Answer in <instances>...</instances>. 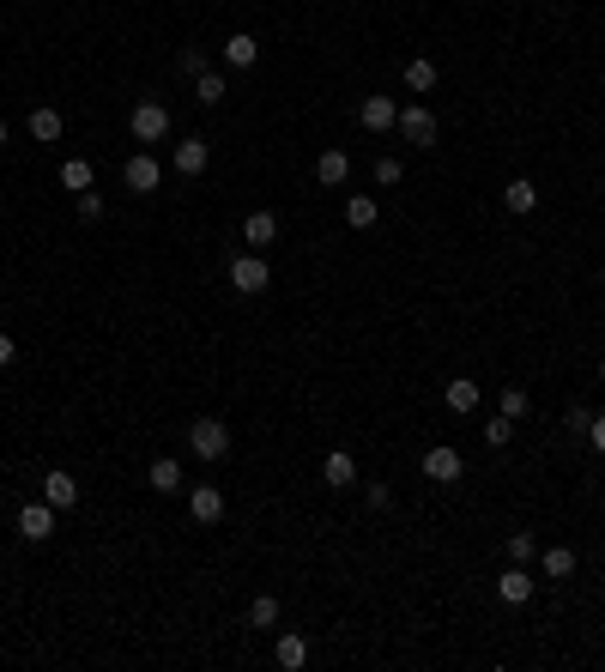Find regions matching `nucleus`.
<instances>
[{
  "instance_id": "obj_9",
  "label": "nucleus",
  "mask_w": 605,
  "mask_h": 672,
  "mask_svg": "<svg viewBox=\"0 0 605 672\" xmlns=\"http://www.w3.org/2000/svg\"><path fill=\"white\" fill-rule=\"evenodd\" d=\"M188 509H194V521H200V527H219V521H224L219 485H194V490H188Z\"/></svg>"
},
{
  "instance_id": "obj_27",
  "label": "nucleus",
  "mask_w": 605,
  "mask_h": 672,
  "mask_svg": "<svg viewBox=\"0 0 605 672\" xmlns=\"http://www.w3.org/2000/svg\"><path fill=\"white\" fill-rule=\"evenodd\" d=\"M194 98H200V103H224V73H212V67H206L200 79H194Z\"/></svg>"
},
{
  "instance_id": "obj_19",
  "label": "nucleus",
  "mask_w": 605,
  "mask_h": 672,
  "mask_svg": "<svg viewBox=\"0 0 605 672\" xmlns=\"http://www.w3.org/2000/svg\"><path fill=\"white\" fill-rule=\"evenodd\" d=\"M405 91H436V61H424V55H412V61H405Z\"/></svg>"
},
{
  "instance_id": "obj_10",
  "label": "nucleus",
  "mask_w": 605,
  "mask_h": 672,
  "mask_svg": "<svg viewBox=\"0 0 605 672\" xmlns=\"http://www.w3.org/2000/svg\"><path fill=\"white\" fill-rule=\"evenodd\" d=\"M497 600H503V606H526V600H533V575H526L521 564H508V570L497 575Z\"/></svg>"
},
{
  "instance_id": "obj_2",
  "label": "nucleus",
  "mask_w": 605,
  "mask_h": 672,
  "mask_svg": "<svg viewBox=\"0 0 605 672\" xmlns=\"http://www.w3.org/2000/svg\"><path fill=\"white\" fill-rule=\"evenodd\" d=\"M230 285H237L242 297H261V291L273 285V273H266L261 248H255V255H237V261H230Z\"/></svg>"
},
{
  "instance_id": "obj_16",
  "label": "nucleus",
  "mask_w": 605,
  "mask_h": 672,
  "mask_svg": "<svg viewBox=\"0 0 605 672\" xmlns=\"http://www.w3.org/2000/svg\"><path fill=\"white\" fill-rule=\"evenodd\" d=\"M376 219H382L376 194H345V224H351V230H369Z\"/></svg>"
},
{
  "instance_id": "obj_18",
  "label": "nucleus",
  "mask_w": 605,
  "mask_h": 672,
  "mask_svg": "<svg viewBox=\"0 0 605 672\" xmlns=\"http://www.w3.org/2000/svg\"><path fill=\"white\" fill-rule=\"evenodd\" d=\"M224 61H230V67H255V61H261V42L248 37V31H237V37L224 42Z\"/></svg>"
},
{
  "instance_id": "obj_31",
  "label": "nucleus",
  "mask_w": 605,
  "mask_h": 672,
  "mask_svg": "<svg viewBox=\"0 0 605 672\" xmlns=\"http://www.w3.org/2000/svg\"><path fill=\"white\" fill-rule=\"evenodd\" d=\"M176 67L188 73V79H200V73H206V49H182V55H176Z\"/></svg>"
},
{
  "instance_id": "obj_13",
  "label": "nucleus",
  "mask_w": 605,
  "mask_h": 672,
  "mask_svg": "<svg viewBox=\"0 0 605 672\" xmlns=\"http://www.w3.org/2000/svg\"><path fill=\"white\" fill-rule=\"evenodd\" d=\"M273 660H279L284 672H302V667H309V636L284 630V636H279V649H273Z\"/></svg>"
},
{
  "instance_id": "obj_7",
  "label": "nucleus",
  "mask_w": 605,
  "mask_h": 672,
  "mask_svg": "<svg viewBox=\"0 0 605 672\" xmlns=\"http://www.w3.org/2000/svg\"><path fill=\"white\" fill-rule=\"evenodd\" d=\"M42 503H49L55 515H67L73 503H79V479H73V472H49V479H42Z\"/></svg>"
},
{
  "instance_id": "obj_12",
  "label": "nucleus",
  "mask_w": 605,
  "mask_h": 672,
  "mask_svg": "<svg viewBox=\"0 0 605 672\" xmlns=\"http://www.w3.org/2000/svg\"><path fill=\"white\" fill-rule=\"evenodd\" d=\"M321 479H327L333 490H351V485H358V461H351L345 448H333V454L321 461Z\"/></svg>"
},
{
  "instance_id": "obj_28",
  "label": "nucleus",
  "mask_w": 605,
  "mask_h": 672,
  "mask_svg": "<svg viewBox=\"0 0 605 672\" xmlns=\"http://www.w3.org/2000/svg\"><path fill=\"white\" fill-rule=\"evenodd\" d=\"M526 406H533V400H526V387H503V394H497V412H503V418H521Z\"/></svg>"
},
{
  "instance_id": "obj_36",
  "label": "nucleus",
  "mask_w": 605,
  "mask_h": 672,
  "mask_svg": "<svg viewBox=\"0 0 605 672\" xmlns=\"http://www.w3.org/2000/svg\"><path fill=\"white\" fill-rule=\"evenodd\" d=\"M6 140H13V134H6V122H0V145H6Z\"/></svg>"
},
{
  "instance_id": "obj_29",
  "label": "nucleus",
  "mask_w": 605,
  "mask_h": 672,
  "mask_svg": "<svg viewBox=\"0 0 605 672\" xmlns=\"http://www.w3.org/2000/svg\"><path fill=\"white\" fill-rule=\"evenodd\" d=\"M508 557H515V564L539 557V539H533V533H508Z\"/></svg>"
},
{
  "instance_id": "obj_25",
  "label": "nucleus",
  "mask_w": 605,
  "mask_h": 672,
  "mask_svg": "<svg viewBox=\"0 0 605 672\" xmlns=\"http://www.w3.org/2000/svg\"><path fill=\"white\" fill-rule=\"evenodd\" d=\"M448 406L472 412V406H479V382H472V376H454V382H448Z\"/></svg>"
},
{
  "instance_id": "obj_11",
  "label": "nucleus",
  "mask_w": 605,
  "mask_h": 672,
  "mask_svg": "<svg viewBox=\"0 0 605 672\" xmlns=\"http://www.w3.org/2000/svg\"><path fill=\"white\" fill-rule=\"evenodd\" d=\"M19 533L31 539V546H42V539L55 533V509H49V503H24V509H19Z\"/></svg>"
},
{
  "instance_id": "obj_38",
  "label": "nucleus",
  "mask_w": 605,
  "mask_h": 672,
  "mask_svg": "<svg viewBox=\"0 0 605 672\" xmlns=\"http://www.w3.org/2000/svg\"><path fill=\"white\" fill-rule=\"evenodd\" d=\"M600 387H605V364H600Z\"/></svg>"
},
{
  "instance_id": "obj_23",
  "label": "nucleus",
  "mask_w": 605,
  "mask_h": 672,
  "mask_svg": "<svg viewBox=\"0 0 605 672\" xmlns=\"http://www.w3.org/2000/svg\"><path fill=\"white\" fill-rule=\"evenodd\" d=\"M176 170L182 176H200L206 170V140H176Z\"/></svg>"
},
{
  "instance_id": "obj_15",
  "label": "nucleus",
  "mask_w": 605,
  "mask_h": 672,
  "mask_svg": "<svg viewBox=\"0 0 605 672\" xmlns=\"http://www.w3.org/2000/svg\"><path fill=\"white\" fill-rule=\"evenodd\" d=\"M273 237H279V219H273V212H248V219H242V243H255V248H266L273 243Z\"/></svg>"
},
{
  "instance_id": "obj_22",
  "label": "nucleus",
  "mask_w": 605,
  "mask_h": 672,
  "mask_svg": "<svg viewBox=\"0 0 605 672\" xmlns=\"http://www.w3.org/2000/svg\"><path fill=\"white\" fill-rule=\"evenodd\" d=\"M503 206L508 212H533V206H539V188L526 182V176H515V182L503 188Z\"/></svg>"
},
{
  "instance_id": "obj_3",
  "label": "nucleus",
  "mask_w": 605,
  "mask_h": 672,
  "mask_svg": "<svg viewBox=\"0 0 605 672\" xmlns=\"http://www.w3.org/2000/svg\"><path fill=\"white\" fill-rule=\"evenodd\" d=\"M127 127H134V140H140V145H158L163 134H170V109H163L158 98H145L140 109H134V122H127Z\"/></svg>"
},
{
  "instance_id": "obj_5",
  "label": "nucleus",
  "mask_w": 605,
  "mask_h": 672,
  "mask_svg": "<svg viewBox=\"0 0 605 672\" xmlns=\"http://www.w3.org/2000/svg\"><path fill=\"white\" fill-rule=\"evenodd\" d=\"M466 472V461H461V448H430V454H424V479H430V485H454V479H461Z\"/></svg>"
},
{
  "instance_id": "obj_14",
  "label": "nucleus",
  "mask_w": 605,
  "mask_h": 672,
  "mask_svg": "<svg viewBox=\"0 0 605 672\" xmlns=\"http://www.w3.org/2000/svg\"><path fill=\"white\" fill-rule=\"evenodd\" d=\"M345 176H351V158H345L340 145H333V152H321V158H315V182H321V188H340Z\"/></svg>"
},
{
  "instance_id": "obj_8",
  "label": "nucleus",
  "mask_w": 605,
  "mask_h": 672,
  "mask_svg": "<svg viewBox=\"0 0 605 672\" xmlns=\"http://www.w3.org/2000/svg\"><path fill=\"white\" fill-rule=\"evenodd\" d=\"M358 122L369 127V134H387V127L400 122V103H394V98H363L358 103Z\"/></svg>"
},
{
  "instance_id": "obj_32",
  "label": "nucleus",
  "mask_w": 605,
  "mask_h": 672,
  "mask_svg": "<svg viewBox=\"0 0 605 672\" xmlns=\"http://www.w3.org/2000/svg\"><path fill=\"white\" fill-rule=\"evenodd\" d=\"M376 182H382V188L400 182V158H376Z\"/></svg>"
},
{
  "instance_id": "obj_21",
  "label": "nucleus",
  "mask_w": 605,
  "mask_h": 672,
  "mask_svg": "<svg viewBox=\"0 0 605 672\" xmlns=\"http://www.w3.org/2000/svg\"><path fill=\"white\" fill-rule=\"evenodd\" d=\"M273 624H279V600H273V593H255V600H248V630H273Z\"/></svg>"
},
{
  "instance_id": "obj_17",
  "label": "nucleus",
  "mask_w": 605,
  "mask_h": 672,
  "mask_svg": "<svg viewBox=\"0 0 605 672\" xmlns=\"http://www.w3.org/2000/svg\"><path fill=\"white\" fill-rule=\"evenodd\" d=\"M539 564H544V575H551V582H569V575H575V551H569V546H544Z\"/></svg>"
},
{
  "instance_id": "obj_24",
  "label": "nucleus",
  "mask_w": 605,
  "mask_h": 672,
  "mask_svg": "<svg viewBox=\"0 0 605 672\" xmlns=\"http://www.w3.org/2000/svg\"><path fill=\"white\" fill-rule=\"evenodd\" d=\"M152 490H182V461H170V454H158V461H152Z\"/></svg>"
},
{
  "instance_id": "obj_20",
  "label": "nucleus",
  "mask_w": 605,
  "mask_h": 672,
  "mask_svg": "<svg viewBox=\"0 0 605 672\" xmlns=\"http://www.w3.org/2000/svg\"><path fill=\"white\" fill-rule=\"evenodd\" d=\"M31 140H42V145L60 140V109H49V103H42V109H31Z\"/></svg>"
},
{
  "instance_id": "obj_34",
  "label": "nucleus",
  "mask_w": 605,
  "mask_h": 672,
  "mask_svg": "<svg viewBox=\"0 0 605 672\" xmlns=\"http://www.w3.org/2000/svg\"><path fill=\"white\" fill-rule=\"evenodd\" d=\"M587 443H593V448L605 454V418H593V425H587Z\"/></svg>"
},
{
  "instance_id": "obj_35",
  "label": "nucleus",
  "mask_w": 605,
  "mask_h": 672,
  "mask_svg": "<svg viewBox=\"0 0 605 672\" xmlns=\"http://www.w3.org/2000/svg\"><path fill=\"white\" fill-rule=\"evenodd\" d=\"M19 358V346H13V333H0V364H13Z\"/></svg>"
},
{
  "instance_id": "obj_1",
  "label": "nucleus",
  "mask_w": 605,
  "mask_h": 672,
  "mask_svg": "<svg viewBox=\"0 0 605 672\" xmlns=\"http://www.w3.org/2000/svg\"><path fill=\"white\" fill-rule=\"evenodd\" d=\"M188 448H194L200 461H224V454H230V430H224L219 418H194V425H188Z\"/></svg>"
},
{
  "instance_id": "obj_33",
  "label": "nucleus",
  "mask_w": 605,
  "mask_h": 672,
  "mask_svg": "<svg viewBox=\"0 0 605 672\" xmlns=\"http://www.w3.org/2000/svg\"><path fill=\"white\" fill-rule=\"evenodd\" d=\"M79 219H103V194L85 188V194H79Z\"/></svg>"
},
{
  "instance_id": "obj_4",
  "label": "nucleus",
  "mask_w": 605,
  "mask_h": 672,
  "mask_svg": "<svg viewBox=\"0 0 605 672\" xmlns=\"http://www.w3.org/2000/svg\"><path fill=\"white\" fill-rule=\"evenodd\" d=\"M394 127H400V140H405V145H436V116H430L424 103H405Z\"/></svg>"
},
{
  "instance_id": "obj_6",
  "label": "nucleus",
  "mask_w": 605,
  "mask_h": 672,
  "mask_svg": "<svg viewBox=\"0 0 605 672\" xmlns=\"http://www.w3.org/2000/svg\"><path fill=\"white\" fill-rule=\"evenodd\" d=\"M121 182L134 188V194H158V158H152V152H134V158L121 163Z\"/></svg>"
},
{
  "instance_id": "obj_30",
  "label": "nucleus",
  "mask_w": 605,
  "mask_h": 672,
  "mask_svg": "<svg viewBox=\"0 0 605 672\" xmlns=\"http://www.w3.org/2000/svg\"><path fill=\"white\" fill-rule=\"evenodd\" d=\"M508 436H515V418H503V412H497V418L484 425V443H490V448H503Z\"/></svg>"
},
{
  "instance_id": "obj_26",
  "label": "nucleus",
  "mask_w": 605,
  "mask_h": 672,
  "mask_svg": "<svg viewBox=\"0 0 605 672\" xmlns=\"http://www.w3.org/2000/svg\"><path fill=\"white\" fill-rule=\"evenodd\" d=\"M60 182L73 188V194H85V188H91V163H85V158H60Z\"/></svg>"
},
{
  "instance_id": "obj_37",
  "label": "nucleus",
  "mask_w": 605,
  "mask_h": 672,
  "mask_svg": "<svg viewBox=\"0 0 605 672\" xmlns=\"http://www.w3.org/2000/svg\"><path fill=\"white\" fill-rule=\"evenodd\" d=\"M600 291H605V266H600Z\"/></svg>"
}]
</instances>
